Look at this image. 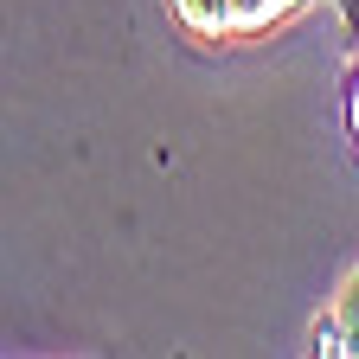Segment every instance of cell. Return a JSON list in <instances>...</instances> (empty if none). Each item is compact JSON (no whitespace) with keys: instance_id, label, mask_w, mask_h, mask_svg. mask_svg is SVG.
<instances>
[{"instance_id":"1","label":"cell","mask_w":359,"mask_h":359,"mask_svg":"<svg viewBox=\"0 0 359 359\" xmlns=\"http://www.w3.org/2000/svg\"><path fill=\"white\" fill-rule=\"evenodd\" d=\"M167 7L199 39H263L283 20H295L308 0H167Z\"/></svg>"},{"instance_id":"2","label":"cell","mask_w":359,"mask_h":359,"mask_svg":"<svg viewBox=\"0 0 359 359\" xmlns=\"http://www.w3.org/2000/svg\"><path fill=\"white\" fill-rule=\"evenodd\" d=\"M314 353H327V359H359V276L334 295V308L314 321Z\"/></svg>"},{"instance_id":"3","label":"cell","mask_w":359,"mask_h":359,"mask_svg":"<svg viewBox=\"0 0 359 359\" xmlns=\"http://www.w3.org/2000/svg\"><path fill=\"white\" fill-rule=\"evenodd\" d=\"M346 135H353V148H359V65L346 77Z\"/></svg>"}]
</instances>
